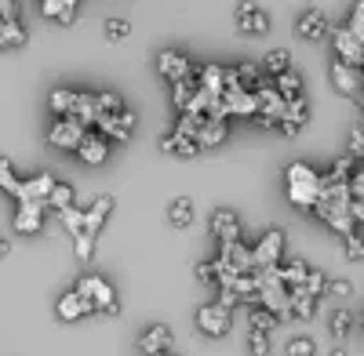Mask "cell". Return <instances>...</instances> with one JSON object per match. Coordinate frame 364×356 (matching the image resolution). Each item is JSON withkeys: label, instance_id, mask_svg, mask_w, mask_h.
<instances>
[{"label": "cell", "instance_id": "obj_1", "mask_svg": "<svg viewBox=\"0 0 364 356\" xmlns=\"http://www.w3.org/2000/svg\"><path fill=\"white\" fill-rule=\"evenodd\" d=\"M284 182H288V200L295 207H317L321 193H324V174H317L310 164H291L288 174H284Z\"/></svg>", "mask_w": 364, "mask_h": 356}, {"label": "cell", "instance_id": "obj_2", "mask_svg": "<svg viewBox=\"0 0 364 356\" xmlns=\"http://www.w3.org/2000/svg\"><path fill=\"white\" fill-rule=\"evenodd\" d=\"M77 291L84 294V299L95 306V313H106V316H117L120 313V302H117V291L102 280V277H80V284H77Z\"/></svg>", "mask_w": 364, "mask_h": 356}, {"label": "cell", "instance_id": "obj_3", "mask_svg": "<svg viewBox=\"0 0 364 356\" xmlns=\"http://www.w3.org/2000/svg\"><path fill=\"white\" fill-rule=\"evenodd\" d=\"M87 135V124H80L77 116H58V121L51 124L48 131V142L55 145V150H77V145L84 142Z\"/></svg>", "mask_w": 364, "mask_h": 356}, {"label": "cell", "instance_id": "obj_4", "mask_svg": "<svg viewBox=\"0 0 364 356\" xmlns=\"http://www.w3.org/2000/svg\"><path fill=\"white\" fill-rule=\"evenodd\" d=\"M233 18H237V29H240V33H248V37L269 33V15L255 4V0H240L237 11H233Z\"/></svg>", "mask_w": 364, "mask_h": 356}, {"label": "cell", "instance_id": "obj_5", "mask_svg": "<svg viewBox=\"0 0 364 356\" xmlns=\"http://www.w3.org/2000/svg\"><path fill=\"white\" fill-rule=\"evenodd\" d=\"M230 323H233V316H230V309L223 302H208V306L197 309V328L204 335H211V338H223L230 331Z\"/></svg>", "mask_w": 364, "mask_h": 356}, {"label": "cell", "instance_id": "obj_6", "mask_svg": "<svg viewBox=\"0 0 364 356\" xmlns=\"http://www.w3.org/2000/svg\"><path fill=\"white\" fill-rule=\"evenodd\" d=\"M252 255H255V269H277L281 255H284V233L281 229H269L262 240L252 247Z\"/></svg>", "mask_w": 364, "mask_h": 356}, {"label": "cell", "instance_id": "obj_7", "mask_svg": "<svg viewBox=\"0 0 364 356\" xmlns=\"http://www.w3.org/2000/svg\"><path fill=\"white\" fill-rule=\"evenodd\" d=\"M331 84H336V91L346 95V99H357L364 91V77H360V66H350V62H331Z\"/></svg>", "mask_w": 364, "mask_h": 356}, {"label": "cell", "instance_id": "obj_8", "mask_svg": "<svg viewBox=\"0 0 364 356\" xmlns=\"http://www.w3.org/2000/svg\"><path fill=\"white\" fill-rule=\"evenodd\" d=\"M95 128H99L106 138H113V142H128V135H132V128H135V113H132V109H120V113H99Z\"/></svg>", "mask_w": 364, "mask_h": 356}, {"label": "cell", "instance_id": "obj_9", "mask_svg": "<svg viewBox=\"0 0 364 356\" xmlns=\"http://www.w3.org/2000/svg\"><path fill=\"white\" fill-rule=\"evenodd\" d=\"M331 40H336V55H339V62H350V66H364V44L353 37V29L350 26H339V29H331Z\"/></svg>", "mask_w": 364, "mask_h": 356}, {"label": "cell", "instance_id": "obj_10", "mask_svg": "<svg viewBox=\"0 0 364 356\" xmlns=\"http://www.w3.org/2000/svg\"><path fill=\"white\" fill-rule=\"evenodd\" d=\"M171 345H175V335L168 323H154V328H146L139 335V349L146 356H164V352H171Z\"/></svg>", "mask_w": 364, "mask_h": 356}, {"label": "cell", "instance_id": "obj_11", "mask_svg": "<svg viewBox=\"0 0 364 356\" xmlns=\"http://www.w3.org/2000/svg\"><path fill=\"white\" fill-rule=\"evenodd\" d=\"M157 73H161L164 80H171V84H178V80L193 77V69H190V58L182 55V51H161V55H157Z\"/></svg>", "mask_w": 364, "mask_h": 356}, {"label": "cell", "instance_id": "obj_12", "mask_svg": "<svg viewBox=\"0 0 364 356\" xmlns=\"http://www.w3.org/2000/svg\"><path fill=\"white\" fill-rule=\"evenodd\" d=\"M77 153H80V160H84V164L99 167V164H106V157H109V138H106L102 131H87V135H84V142L77 145Z\"/></svg>", "mask_w": 364, "mask_h": 356}, {"label": "cell", "instance_id": "obj_13", "mask_svg": "<svg viewBox=\"0 0 364 356\" xmlns=\"http://www.w3.org/2000/svg\"><path fill=\"white\" fill-rule=\"evenodd\" d=\"M295 33H299L302 40H324V37L331 33V22H328L324 11H302L299 22H295Z\"/></svg>", "mask_w": 364, "mask_h": 356}, {"label": "cell", "instance_id": "obj_14", "mask_svg": "<svg viewBox=\"0 0 364 356\" xmlns=\"http://www.w3.org/2000/svg\"><path fill=\"white\" fill-rule=\"evenodd\" d=\"M306 121H310V106H306V99H295V102H288L284 106V116H281V135L284 138H295L302 128H306Z\"/></svg>", "mask_w": 364, "mask_h": 356}, {"label": "cell", "instance_id": "obj_15", "mask_svg": "<svg viewBox=\"0 0 364 356\" xmlns=\"http://www.w3.org/2000/svg\"><path fill=\"white\" fill-rule=\"evenodd\" d=\"M44 207L48 204H41V200H18V211H15V229L18 233H37L41 226H44Z\"/></svg>", "mask_w": 364, "mask_h": 356}, {"label": "cell", "instance_id": "obj_16", "mask_svg": "<svg viewBox=\"0 0 364 356\" xmlns=\"http://www.w3.org/2000/svg\"><path fill=\"white\" fill-rule=\"evenodd\" d=\"M55 186H58V182L44 171V174H37V178H26V182H18L15 200H41V204H48V196H51Z\"/></svg>", "mask_w": 364, "mask_h": 356}, {"label": "cell", "instance_id": "obj_17", "mask_svg": "<svg viewBox=\"0 0 364 356\" xmlns=\"http://www.w3.org/2000/svg\"><path fill=\"white\" fill-rule=\"evenodd\" d=\"M211 233H215L219 244H237L240 240V218L230 211V207H223V211L211 215Z\"/></svg>", "mask_w": 364, "mask_h": 356}, {"label": "cell", "instance_id": "obj_18", "mask_svg": "<svg viewBox=\"0 0 364 356\" xmlns=\"http://www.w3.org/2000/svg\"><path fill=\"white\" fill-rule=\"evenodd\" d=\"M55 313H58V320H80V316H91V313H95V306H91L84 294L73 287V291H66L63 299H58Z\"/></svg>", "mask_w": 364, "mask_h": 356}, {"label": "cell", "instance_id": "obj_19", "mask_svg": "<svg viewBox=\"0 0 364 356\" xmlns=\"http://www.w3.org/2000/svg\"><path fill=\"white\" fill-rule=\"evenodd\" d=\"M161 150H164L168 157H182V160H190V157H197V153H200V142H197V138H190V135H182V131H171V135H164V138H161Z\"/></svg>", "mask_w": 364, "mask_h": 356}, {"label": "cell", "instance_id": "obj_20", "mask_svg": "<svg viewBox=\"0 0 364 356\" xmlns=\"http://www.w3.org/2000/svg\"><path fill=\"white\" fill-rule=\"evenodd\" d=\"M226 135H230L226 116H208V121L200 124V131H197V142H200V150H208V145H223Z\"/></svg>", "mask_w": 364, "mask_h": 356}, {"label": "cell", "instance_id": "obj_21", "mask_svg": "<svg viewBox=\"0 0 364 356\" xmlns=\"http://www.w3.org/2000/svg\"><path fill=\"white\" fill-rule=\"evenodd\" d=\"M109 211H113V196H99V200L84 211V233L99 236V229L106 226V215H109Z\"/></svg>", "mask_w": 364, "mask_h": 356}, {"label": "cell", "instance_id": "obj_22", "mask_svg": "<svg viewBox=\"0 0 364 356\" xmlns=\"http://www.w3.org/2000/svg\"><path fill=\"white\" fill-rule=\"evenodd\" d=\"M168 222H171L175 229H186V226L193 222V200H190V196H175V200L168 204Z\"/></svg>", "mask_w": 364, "mask_h": 356}, {"label": "cell", "instance_id": "obj_23", "mask_svg": "<svg viewBox=\"0 0 364 356\" xmlns=\"http://www.w3.org/2000/svg\"><path fill=\"white\" fill-rule=\"evenodd\" d=\"M77 4H80V0H44L41 11H44L48 18H55V22L70 26V22H73V15H77Z\"/></svg>", "mask_w": 364, "mask_h": 356}, {"label": "cell", "instance_id": "obj_24", "mask_svg": "<svg viewBox=\"0 0 364 356\" xmlns=\"http://www.w3.org/2000/svg\"><path fill=\"white\" fill-rule=\"evenodd\" d=\"M0 48H26V29L18 18H0Z\"/></svg>", "mask_w": 364, "mask_h": 356}, {"label": "cell", "instance_id": "obj_25", "mask_svg": "<svg viewBox=\"0 0 364 356\" xmlns=\"http://www.w3.org/2000/svg\"><path fill=\"white\" fill-rule=\"evenodd\" d=\"M273 87L281 91V99H284V102L302 99V77H299L295 69H288V73H281V77H273Z\"/></svg>", "mask_w": 364, "mask_h": 356}, {"label": "cell", "instance_id": "obj_26", "mask_svg": "<svg viewBox=\"0 0 364 356\" xmlns=\"http://www.w3.org/2000/svg\"><path fill=\"white\" fill-rule=\"evenodd\" d=\"M277 273H281V280H284L288 287H299L302 280L310 277V265L302 262V258H288V262H281V265H277Z\"/></svg>", "mask_w": 364, "mask_h": 356}, {"label": "cell", "instance_id": "obj_27", "mask_svg": "<svg viewBox=\"0 0 364 356\" xmlns=\"http://www.w3.org/2000/svg\"><path fill=\"white\" fill-rule=\"evenodd\" d=\"M48 106H51L55 116H73V109H77V91H70V87H55L51 99H48Z\"/></svg>", "mask_w": 364, "mask_h": 356}, {"label": "cell", "instance_id": "obj_28", "mask_svg": "<svg viewBox=\"0 0 364 356\" xmlns=\"http://www.w3.org/2000/svg\"><path fill=\"white\" fill-rule=\"evenodd\" d=\"M262 69H266L269 77H281V73H288V69H291V51H284V48H273V51H266V58H262Z\"/></svg>", "mask_w": 364, "mask_h": 356}, {"label": "cell", "instance_id": "obj_29", "mask_svg": "<svg viewBox=\"0 0 364 356\" xmlns=\"http://www.w3.org/2000/svg\"><path fill=\"white\" fill-rule=\"evenodd\" d=\"M314 313H317V299H314V294H302V291H295V287H291V316L310 320Z\"/></svg>", "mask_w": 364, "mask_h": 356}, {"label": "cell", "instance_id": "obj_30", "mask_svg": "<svg viewBox=\"0 0 364 356\" xmlns=\"http://www.w3.org/2000/svg\"><path fill=\"white\" fill-rule=\"evenodd\" d=\"M248 323L255 331H273L281 323V316L273 313V309H266V306H259V309H252V316H248Z\"/></svg>", "mask_w": 364, "mask_h": 356}, {"label": "cell", "instance_id": "obj_31", "mask_svg": "<svg viewBox=\"0 0 364 356\" xmlns=\"http://www.w3.org/2000/svg\"><path fill=\"white\" fill-rule=\"evenodd\" d=\"M48 207H55V211H66V207H73V186L58 182V186L51 189V196H48Z\"/></svg>", "mask_w": 364, "mask_h": 356}, {"label": "cell", "instance_id": "obj_32", "mask_svg": "<svg viewBox=\"0 0 364 356\" xmlns=\"http://www.w3.org/2000/svg\"><path fill=\"white\" fill-rule=\"evenodd\" d=\"M295 291H302V294H314V299H321V294L328 291V277H324V273H317V269H310V277L302 280Z\"/></svg>", "mask_w": 364, "mask_h": 356}, {"label": "cell", "instance_id": "obj_33", "mask_svg": "<svg viewBox=\"0 0 364 356\" xmlns=\"http://www.w3.org/2000/svg\"><path fill=\"white\" fill-rule=\"evenodd\" d=\"M350 328H353V313L350 309H336V313H331V335H336V338H346Z\"/></svg>", "mask_w": 364, "mask_h": 356}, {"label": "cell", "instance_id": "obj_34", "mask_svg": "<svg viewBox=\"0 0 364 356\" xmlns=\"http://www.w3.org/2000/svg\"><path fill=\"white\" fill-rule=\"evenodd\" d=\"M284 352H288V356H317V345H314V338L299 335V338H291V342L284 345Z\"/></svg>", "mask_w": 364, "mask_h": 356}, {"label": "cell", "instance_id": "obj_35", "mask_svg": "<svg viewBox=\"0 0 364 356\" xmlns=\"http://www.w3.org/2000/svg\"><path fill=\"white\" fill-rule=\"evenodd\" d=\"M248 352L252 356H269V331H248Z\"/></svg>", "mask_w": 364, "mask_h": 356}, {"label": "cell", "instance_id": "obj_36", "mask_svg": "<svg viewBox=\"0 0 364 356\" xmlns=\"http://www.w3.org/2000/svg\"><path fill=\"white\" fill-rule=\"evenodd\" d=\"M128 33H132V22L128 18H117V15L106 18V40H124Z\"/></svg>", "mask_w": 364, "mask_h": 356}, {"label": "cell", "instance_id": "obj_37", "mask_svg": "<svg viewBox=\"0 0 364 356\" xmlns=\"http://www.w3.org/2000/svg\"><path fill=\"white\" fill-rule=\"evenodd\" d=\"M343 240H346V258H350V262H364V236L353 229V233L343 236Z\"/></svg>", "mask_w": 364, "mask_h": 356}, {"label": "cell", "instance_id": "obj_38", "mask_svg": "<svg viewBox=\"0 0 364 356\" xmlns=\"http://www.w3.org/2000/svg\"><path fill=\"white\" fill-rule=\"evenodd\" d=\"M58 218H63V226H66L73 236L84 233V211H77V207H66V211H58Z\"/></svg>", "mask_w": 364, "mask_h": 356}, {"label": "cell", "instance_id": "obj_39", "mask_svg": "<svg viewBox=\"0 0 364 356\" xmlns=\"http://www.w3.org/2000/svg\"><path fill=\"white\" fill-rule=\"evenodd\" d=\"M0 189L4 193H11L15 196V189H18V178H15V171H11V164L0 157Z\"/></svg>", "mask_w": 364, "mask_h": 356}, {"label": "cell", "instance_id": "obj_40", "mask_svg": "<svg viewBox=\"0 0 364 356\" xmlns=\"http://www.w3.org/2000/svg\"><path fill=\"white\" fill-rule=\"evenodd\" d=\"M120 109H128L124 99H120L117 91H102L99 95V113H120Z\"/></svg>", "mask_w": 364, "mask_h": 356}, {"label": "cell", "instance_id": "obj_41", "mask_svg": "<svg viewBox=\"0 0 364 356\" xmlns=\"http://www.w3.org/2000/svg\"><path fill=\"white\" fill-rule=\"evenodd\" d=\"M197 284H204V287L219 284V265H215V262H200V265H197Z\"/></svg>", "mask_w": 364, "mask_h": 356}, {"label": "cell", "instance_id": "obj_42", "mask_svg": "<svg viewBox=\"0 0 364 356\" xmlns=\"http://www.w3.org/2000/svg\"><path fill=\"white\" fill-rule=\"evenodd\" d=\"M350 29H353V37L364 44V0H357L353 4V15H350Z\"/></svg>", "mask_w": 364, "mask_h": 356}, {"label": "cell", "instance_id": "obj_43", "mask_svg": "<svg viewBox=\"0 0 364 356\" xmlns=\"http://www.w3.org/2000/svg\"><path fill=\"white\" fill-rule=\"evenodd\" d=\"M73 244H77V258L87 262V258H91V247H95V236H91V233H80V236H73Z\"/></svg>", "mask_w": 364, "mask_h": 356}, {"label": "cell", "instance_id": "obj_44", "mask_svg": "<svg viewBox=\"0 0 364 356\" xmlns=\"http://www.w3.org/2000/svg\"><path fill=\"white\" fill-rule=\"evenodd\" d=\"M350 157H353V160H364V131H360V128L350 131Z\"/></svg>", "mask_w": 364, "mask_h": 356}, {"label": "cell", "instance_id": "obj_45", "mask_svg": "<svg viewBox=\"0 0 364 356\" xmlns=\"http://www.w3.org/2000/svg\"><path fill=\"white\" fill-rule=\"evenodd\" d=\"M328 291L339 294V299H350V294H353V284H350V280H328Z\"/></svg>", "mask_w": 364, "mask_h": 356}, {"label": "cell", "instance_id": "obj_46", "mask_svg": "<svg viewBox=\"0 0 364 356\" xmlns=\"http://www.w3.org/2000/svg\"><path fill=\"white\" fill-rule=\"evenodd\" d=\"M353 218L364 226V193H360V196H353Z\"/></svg>", "mask_w": 364, "mask_h": 356}, {"label": "cell", "instance_id": "obj_47", "mask_svg": "<svg viewBox=\"0 0 364 356\" xmlns=\"http://www.w3.org/2000/svg\"><path fill=\"white\" fill-rule=\"evenodd\" d=\"M328 356H350V352H346V349H331Z\"/></svg>", "mask_w": 364, "mask_h": 356}, {"label": "cell", "instance_id": "obj_48", "mask_svg": "<svg viewBox=\"0 0 364 356\" xmlns=\"http://www.w3.org/2000/svg\"><path fill=\"white\" fill-rule=\"evenodd\" d=\"M0 255H8V240H4V236H0Z\"/></svg>", "mask_w": 364, "mask_h": 356}, {"label": "cell", "instance_id": "obj_49", "mask_svg": "<svg viewBox=\"0 0 364 356\" xmlns=\"http://www.w3.org/2000/svg\"><path fill=\"white\" fill-rule=\"evenodd\" d=\"M164 356H178V352H175V349H171V352H164Z\"/></svg>", "mask_w": 364, "mask_h": 356}, {"label": "cell", "instance_id": "obj_50", "mask_svg": "<svg viewBox=\"0 0 364 356\" xmlns=\"http://www.w3.org/2000/svg\"><path fill=\"white\" fill-rule=\"evenodd\" d=\"M360 323H364V316H360Z\"/></svg>", "mask_w": 364, "mask_h": 356}, {"label": "cell", "instance_id": "obj_51", "mask_svg": "<svg viewBox=\"0 0 364 356\" xmlns=\"http://www.w3.org/2000/svg\"><path fill=\"white\" fill-rule=\"evenodd\" d=\"M360 69H364V66H360Z\"/></svg>", "mask_w": 364, "mask_h": 356}]
</instances>
